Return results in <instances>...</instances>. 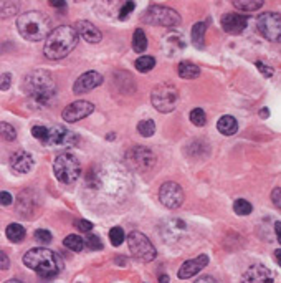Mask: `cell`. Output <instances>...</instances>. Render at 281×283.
Instances as JSON below:
<instances>
[{
  "instance_id": "cell-39",
  "label": "cell",
  "mask_w": 281,
  "mask_h": 283,
  "mask_svg": "<svg viewBox=\"0 0 281 283\" xmlns=\"http://www.w3.org/2000/svg\"><path fill=\"white\" fill-rule=\"evenodd\" d=\"M257 68H258V71H262L266 78L273 76V73H275V70H273L271 66H268V65L263 63V62H257Z\"/></svg>"
},
{
  "instance_id": "cell-11",
  "label": "cell",
  "mask_w": 281,
  "mask_h": 283,
  "mask_svg": "<svg viewBox=\"0 0 281 283\" xmlns=\"http://www.w3.org/2000/svg\"><path fill=\"white\" fill-rule=\"evenodd\" d=\"M78 143V136L68 131L63 126H53L48 127V136L45 144L46 146H74Z\"/></svg>"
},
{
  "instance_id": "cell-25",
  "label": "cell",
  "mask_w": 281,
  "mask_h": 283,
  "mask_svg": "<svg viewBox=\"0 0 281 283\" xmlns=\"http://www.w3.org/2000/svg\"><path fill=\"white\" fill-rule=\"evenodd\" d=\"M234 7L242 12H255V10H260L263 7V2L262 0H255V2H251V0H235L234 2Z\"/></svg>"
},
{
  "instance_id": "cell-21",
  "label": "cell",
  "mask_w": 281,
  "mask_h": 283,
  "mask_svg": "<svg viewBox=\"0 0 281 283\" xmlns=\"http://www.w3.org/2000/svg\"><path fill=\"white\" fill-rule=\"evenodd\" d=\"M177 73H179V76L184 80H194L200 75V68L192 62H181L179 68H177Z\"/></svg>"
},
{
  "instance_id": "cell-29",
  "label": "cell",
  "mask_w": 281,
  "mask_h": 283,
  "mask_svg": "<svg viewBox=\"0 0 281 283\" xmlns=\"http://www.w3.org/2000/svg\"><path fill=\"white\" fill-rule=\"evenodd\" d=\"M234 211L237 215H250L251 211H253V207L248 200H245V199H237L234 202Z\"/></svg>"
},
{
  "instance_id": "cell-5",
  "label": "cell",
  "mask_w": 281,
  "mask_h": 283,
  "mask_svg": "<svg viewBox=\"0 0 281 283\" xmlns=\"http://www.w3.org/2000/svg\"><path fill=\"white\" fill-rule=\"evenodd\" d=\"M53 172L61 184H73L81 176V163L71 152H61L53 163Z\"/></svg>"
},
{
  "instance_id": "cell-35",
  "label": "cell",
  "mask_w": 281,
  "mask_h": 283,
  "mask_svg": "<svg viewBox=\"0 0 281 283\" xmlns=\"http://www.w3.org/2000/svg\"><path fill=\"white\" fill-rule=\"evenodd\" d=\"M32 134H33V138H37L38 141H42V143L45 144L46 136H48V127H45V126H33L32 127Z\"/></svg>"
},
{
  "instance_id": "cell-42",
  "label": "cell",
  "mask_w": 281,
  "mask_h": 283,
  "mask_svg": "<svg viewBox=\"0 0 281 283\" xmlns=\"http://www.w3.org/2000/svg\"><path fill=\"white\" fill-rule=\"evenodd\" d=\"M10 267V259L7 257V253L0 250V270H7Z\"/></svg>"
},
{
  "instance_id": "cell-14",
  "label": "cell",
  "mask_w": 281,
  "mask_h": 283,
  "mask_svg": "<svg viewBox=\"0 0 281 283\" xmlns=\"http://www.w3.org/2000/svg\"><path fill=\"white\" fill-rule=\"evenodd\" d=\"M101 83H103V76L98 71H86L76 80V82H74L73 91L78 94H83V93H88L94 88H98Z\"/></svg>"
},
{
  "instance_id": "cell-34",
  "label": "cell",
  "mask_w": 281,
  "mask_h": 283,
  "mask_svg": "<svg viewBox=\"0 0 281 283\" xmlns=\"http://www.w3.org/2000/svg\"><path fill=\"white\" fill-rule=\"evenodd\" d=\"M85 245L90 248V250H101L103 248V242L98 235H88L85 240Z\"/></svg>"
},
{
  "instance_id": "cell-12",
  "label": "cell",
  "mask_w": 281,
  "mask_h": 283,
  "mask_svg": "<svg viewBox=\"0 0 281 283\" xmlns=\"http://www.w3.org/2000/svg\"><path fill=\"white\" fill-rule=\"evenodd\" d=\"M94 111V105L90 103V101H74V103L68 105L63 111V119L68 121V123H76L80 119H85L86 116Z\"/></svg>"
},
{
  "instance_id": "cell-30",
  "label": "cell",
  "mask_w": 281,
  "mask_h": 283,
  "mask_svg": "<svg viewBox=\"0 0 281 283\" xmlns=\"http://www.w3.org/2000/svg\"><path fill=\"white\" fill-rule=\"evenodd\" d=\"M190 121L195 126H200V127L207 124V116H205V111L202 108H195V110L190 111Z\"/></svg>"
},
{
  "instance_id": "cell-44",
  "label": "cell",
  "mask_w": 281,
  "mask_h": 283,
  "mask_svg": "<svg viewBox=\"0 0 281 283\" xmlns=\"http://www.w3.org/2000/svg\"><path fill=\"white\" fill-rule=\"evenodd\" d=\"M194 283H218L215 278H212V277H200V278H197Z\"/></svg>"
},
{
  "instance_id": "cell-22",
  "label": "cell",
  "mask_w": 281,
  "mask_h": 283,
  "mask_svg": "<svg viewBox=\"0 0 281 283\" xmlns=\"http://www.w3.org/2000/svg\"><path fill=\"white\" fill-rule=\"evenodd\" d=\"M205 32H207V25L203 22H198L192 29V42L197 48H203L205 46Z\"/></svg>"
},
{
  "instance_id": "cell-26",
  "label": "cell",
  "mask_w": 281,
  "mask_h": 283,
  "mask_svg": "<svg viewBox=\"0 0 281 283\" xmlns=\"http://www.w3.org/2000/svg\"><path fill=\"white\" fill-rule=\"evenodd\" d=\"M134 66H136V70H138V71L147 73V71H150L156 66V58L150 57V55H142V57H139L138 60H136Z\"/></svg>"
},
{
  "instance_id": "cell-2",
  "label": "cell",
  "mask_w": 281,
  "mask_h": 283,
  "mask_svg": "<svg viewBox=\"0 0 281 283\" xmlns=\"http://www.w3.org/2000/svg\"><path fill=\"white\" fill-rule=\"evenodd\" d=\"M76 45L78 33L70 25H61L50 32V35L45 38L43 53L48 60H61L70 55L76 48Z\"/></svg>"
},
{
  "instance_id": "cell-4",
  "label": "cell",
  "mask_w": 281,
  "mask_h": 283,
  "mask_svg": "<svg viewBox=\"0 0 281 283\" xmlns=\"http://www.w3.org/2000/svg\"><path fill=\"white\" fill-rule=\"evenodd\" d=\"M23 264L29 267L30 270H35L38 275H42V277H46V278L58 275L61 272V268H63V264H61V260L58 259V255L43 247L32 248V250L27 252L23 255Z\"/></svg>"
},
{
  "instance_id": "cell-43",
  "label": "cell",
  "mask_w": 281,
  "mask_h": 283,
  "mask_svg": "<svg viewBox=\"0 0 281 283\" xmlns=\"http://www.w3.org/2000/svg\"><path fill=\"white\" fill-rule=\"evenodd\" d=\"M279 194H281V189H279V187H276L275 191L271 192V200L275 202L276 209H279V207H281V200H279V199H281V195H279Z\"/></svg>"
},
{
  "instance_id": "cell-3",
  "label": "cell",
  "mask_w": 281,
  "mask_h": 283,
  "mask_svg": "<svg viewBox=\"0 0 281 283\" xmlns=\"http://www.w3.org/2000/svg\"><path fill=\"white\" fill-rule=\"evenodd\" d=\"M18 33L29 42H40L45 40L52 32V22L43 12L32 10L25 12L17 18Z\"/></svg>"
},
{
  "instance_id": "cell-24",
  "label": "cell",
  "mask_w": 281,
  "mask_h": 283,
  "mask_svg": "<svg viewBox=\"0 0 281 283\" xmlns=\"http://www.w3.org/2000/svg\"><path fill=\"white\" fill-rule=\"evenodd\" d=\"M147 48V37L142 29H138L133 35V50L136 53H144Z\"/></svg>"
},
{
  "instance_id": "cell-1",
  "label": "cell",
  "mask_w": 281,
  "mask_h": 283,
  "mask_svg": "<svg viewBox=\"0 0 281 283\" xmlns=\"http://www.w3.org/2000/svg\"><path fill=\"white\" fill-rule=\"evenodd\" d=\"M23 90L33 105L45 106V105H50V101L55 98L57 85H55L52 73H48L45 70H35L25 76Z\"/></svg>"
},
{
  "instance_id": "cell-48",
  "label": "cell",
  "mask_w": 281,
  "mask_h": 283,
  "mask_svg": "<svg viewBox=\"0 0 281 283\" xmlns=\"http://www.w3.org/2000/svg\"><path fill=\"white\" fill-rule=\"evenodd\" d=\"M279 252H281L279 248H278V250L275 252V257H276V264H278V265H279Z\"/></svg>"
},
{
  "instance_id": "cell-38",
  "label": "cell",
  "mask_w": 281,
  "mask_h": 283,
  "mask_svg": "<svg viewBox=\"0 0 281 283\" xmlns=\"http://www.w3.org/2000/svg\"><path fill=\"white\" fill-rule=\"evenodd\" d=\"M12 86V75L10 73H4V75H0V90L7 91Z\"/></svg>"
},
{
  "instance_id": "cell-17",
  "label": "cell",
  "mask_w": 281,
  "mask_h": 283,
  "mask_svg": "<svg viewBox=\"0 0 281 283\" xmlns=\"http://www.w3.org/2000/svg\"><path fill=\"white\" fill-rule=\"evenodd\" d=\"M246 23H248V17L243 15V13H227L222 18V27L223 30L230 33V35H238L246 29Z\"/></svg>"
},
{
  "instance_id": "cell-18",
  "label": "cell",
  "mask_w": 281,
  "mask_h": 283,
  "mask_svg": "<svg viewBox=\"0 0 281 283\" xmlns=\"http://www.w3.org/2000/svg\"><path fill=\"white\" fill-rule=\"evenodd\" d=\"M10 167L17 174H27L32 171L33 167V158L30 152L27 151H17L10 158Z\"/></svg>"
},
{
  "instance_id": "cell-20",
  "label": "cell",
  "mask_w": 281,
  "mask_h": 283,
  "mask_svg": "<svg viewBox=\"0 0 281 283\" xmlns=\"http://www.w3.org/2000/svg\"><path fill=\"white\" fill-rule=\"evenodd\" d=\"M217 130L220 131L223 136H234L238 131V123L234 116H230V114H225L220 119H218L217 123Z\"/></svg>"
},
{
  "instance_id": "cell-28",
  "label": "cell",
  "mask_w": 281,
  "mask_h": 283,
  "mask_svg": "<svg viewBox=\"0 0 281 283\" xmlns=\"http://www.w3.org/2000/svg\"><path fill=\"white\" fill-rule=\"evenodd\" d=\"M138 131H139L141 136L150 138L156 133V123L152 119H142L141 123L138 124Z\"/></svg>"
},
{
  "instance_id": "cell-40",
  "label": "cell",
  "mask_w": 281,
  "mask_h": 283,
  "mask_svg": "<svg viewBox=\"0 0 281 283\" xmlns=\"http://www.w3.org/2000/svg\"><path fill=\"white\" fill-rule=\"evenodd\" d=\"M13 202V197L10 192H0V205H10Z\"/></svg>"
},
{
  "instance_id": "cell-49",
  "label": "cell",
  "mask_w": 281,
  "mask_h": 283,
  "mask_svg": "<svg viewBox=\"0 0 281 283\" xmlns=\"http://www.w3.org/2000/svg\"><path fill=\"white\" fill-rule=\"evenodd\" d=\"M262 116H263V118L268 116V110H263V111H262Z\"/></svg>"
},
{
  "instance_id": "cell-46",
  "label": "cell",
  "mask_w": 281,
  "mask_h": 283,
  "mask_svg": "<svg viewBox=\"0 0 281 283\" xmlns=\"http://www.w3.org/2000/svg\"><path fill=\"white\" fill-rule=\"evenodd\" d=\"M275 234H276V239L279 240V222H275Z\"/></svg>"
},
{
  "instance_id": "cell-8",
  "label": "cell",
  "mask_w": 281,
  "mask_h": 283,
  "mask_svg": "<svg viewBox=\"0 0 281 283\" xmlns=\"http://www.w3.org/2000/svg\"><path fill=\"white\" fill-rule=\"evenodd\" d=\"M127 245H129V250L133 253V257L139 262H144V264L152 262L157 255L152 242L138 230H134L127 235Z\"/></svg>"
},
{
  "instance_id": "cell-23",
  "label": "cell",
  "mask_w": 281,
  "mask_h": 283,
  "mask_svg": "<svg viewBox=\"0 0 281 283\" xmlns=\"http://www.w3.org/2000/svg\"><path fill=\"white\" fill-rule=\"evenodd\" d=\"M5 235L10 242H13V244H18V242H22L25 239V228L20 224H10L7 227Z\"/></svg>"
},
{
  "instance_id": "cell-45",
  "label": "cell",
  "mask_w": 281,
  "mask_h": 283,
  "mask_svg": "<svg viewBox=\"0 0 281 283\" xmlns=\"http://www.w3.org/2000/svg\"><path fill=\"white\" fill-rule=\"evenodd\" d=\"M159 283H169V275H161Z\"/></svg>"
},
{
  "instance_id": "cell-27",
  "label": "cell",
  "mask_w": 281,
  "mask_h": 283,
  "mask_svg": "<svg viewBox=\"0 0 281 283\" xmlns=\"http://www.w3.org/2000/svg\"><path fill=\"white\" fill-rule=\"evenodd\" d=\"M63 244L66 248H70L73 252H81L85 248V239L80 237V235H68Z\"/></svg>"
},
{
  "instance_id": "cell-13",
  "label": "cell",
  "mask_w": 281,
  "mask_h": 283,
  "mask_svg": "<svg viewBox=\"0 0 281 283\" xmlns=\"http://www.w3.org/2000/svg\"><path fill=\"white\" fill-rule=\"evenodd\" d=\"M242 283H273V273L265 265H251L243 273Z\"/></svg>"
},
{
  "instance_id": "cell-6",
  "label": "cell",
  "mask_w": 281,
  "mask_h": 283,
  "mask_svg": "<svg viewBox=\"0 0 281 283\" xmlns=\"http://www.w3.org/2000/svg\"><path fill=\"white\" fill-rule=\"evenodd\" d=\"M179 90L174 85L162 83L157 85L150 93V101L159 113H170L175 110L177 103H179Z\"/></svg>"
},
{
  "instance_id": "cell-16",
  "label": "cell",
  "mask_w": 281,
  "mask_h": 283,
  "mask_svg": "<svg viewBox=\"0 0 281 283\" xmlns=\"http://www.w3.org/2000/svg\"><path fill=\"white\" fill-rule=\"evenodd\" d=\"M207 264H209L207 255H198L197 259H190L187 262H184L182 267L179 268V272H177V275H179V278H182V280L192 278L194 275L203 270V268L207 267Z\"/></svg>"
},
{
  "instance_id": "cell-37",
  "label": "cell",
  "mask_w": 281,
  "mask_h": 283,
  "mask_svg": "<svg viewBox=\"0 0 281 283\" xmlns=\"http://www.w3.org/2000/svg\"><path fill=\"white\" fill-rule=\"evenodd\" d=\"M35 239L40 242V244H50L52 242V234L48 230H43V228H38L35 232Z\"/></svg>"
},
{
  "instance_id": "cell-31",
  "label": "cell",
  "mask_w": 281,
  "mask_h": 283,
  "mask_svg": "<svg viewBox=\"0 0 281 283\" xmlns=\"http://www.w3.org/2000/svg\"><path fill=\"white\" fill-rule=\"evenodd\" d=\"M18 12V5L13 2H0V18H7L15 15Z\"/></svg>"
},
{
  "instance_id": "cell-32",
  "label": "cell",
  "mask_w": 281,
  "mask_h": 283,
  "mask_svg": "<svg viewBox=\"0 0 281 283\" xmlns=\"http://www.w3.org/2000/svg\"><path fill=\"white\" fill-rule=\"evenodd\" d=\"M124 239H126V235L121 227H113L111 230H109V240H111V244L114 247H119L122 242H124Z\"/></svg>"
},
{
  "instance_id": "cell-15",
  "label": "cell",
  "mask_w": 281,
  "mask_h": 283,
  "mask_svg": "<svg viewBox=\"0 0 281 283\" xmlns=\"http://www.w3.org/2000/svg\"><path fill=\"white\" fill-rule=\"evenodd\" d=\"M129 161L138 167L141 171H146L150 169V167L154 166L156 163V156L146 147H133L131 151H129Z\"/></svg>"
},
{
  "instance_id": "cell-9",
  "label": "cell",
  "mask_w": 281,
  "mask_h": 283,
  "mask_svg": "<svg viewBox=\"0 0 281 283\" xmlns=\"http://www.w3.org/2000/svg\"><path fill=\"white\" fill-rule=\"evenodd\" d=\"M257 25H258V32L266 40H270V42H278L279 40V33H281L279 13H275V12L262 13L257 20Z\"/></svg>"
},
{
  "instance_id": "cell-19",
  "label": "cell",
  "mask_w": 281,
  "mask_h": 283,
  "mask_svg": "<svg viewBox=\"0 0 281 283\" xmlns=\"http://www.w3.org/2000/svg\"><path fill=\"white\" fill-rule=\"evenodd\" d=\"M74 32L80 33L81 38L86 40V42H90V43H98L103 38L98 27H94L91 22H88V20H80L76 27H74Z\"/></svg>"
},
{
  "instance_id": "cell-50",
  "label": "cell",
  "mask_w": 281,
  "mask_h": 283,
  "mask_svg": "<svg viewBox=\"0 0 281 283\" xmlns=\"http://www.w3.org/2000/svg\"><path fill=\"white\" fill-rule=\"evenodd\" d=\"M5 283H23V281H20V280H9V281H5Z\"/></svg>"
},
{
  "instance_id": "cell-36",
  "label": "cell",
  "mask_w": 281,
  "mask_h": 283,
  "mask_svg": "<svg viewBox=\"0 0 281 283\" xmlns=\"http://www.w3.org/2000/svg\"><path fill=\"white\" fill-rule=\"evenodd\" d=\"M134 9H136V4L134 2H126L124 5L121 7V10H119V18L121 20H126L133 13Z\"/></svg>"
},
{
  "instance_id": "cell-41",
  "label": "cell",
  "mask_w": 281,
  "mask_h": 283,
  "mask_svg": "<svg viewBox=\"0 0 281 283\" xmlns=\"http://www.w3.org/2000/svg\"><path fill=\"white\" fill-rule=\"evenodd\" d=\"M76 227L80 228L81 232H90L91 228H93V224L90 220H78L76 222Z\"/></svg>"
},
{
  "instance_id": "cell-10",
  "label": "cell",
  "mask_w": 281,
  "mask_h": 283,
  "mask_svg": "<svg viewBox=\"0 0 281 283\" xmlns=\"http://www.w3.org/2000/svg\"><path fill=\"white\" fill-rule=\"evenodd\" d=\"M159 199L167 209H179L184 204V191L177 183H164L159 189Z\"/></svg>"
},
{
  "instance_id": "cell-33",
  "label": "cell",
  "mask_w": 281,
  "mask_h": 283,
  "mask_svg": "<svg viewBox=\"0 0 281 283\" xmlns=\"http://www.w3.org/2000/svg\"><path fill=\"white\" fill-rule=\"evenodd\" d=\"M0 136L5 141H13L17 138V131H15V127L9 123H0Z\"/></svg>"
},
{
  "instance_id": "cell-7",
  "label": "cell",
  "mask_w": 281,
  "mask_h": 283,
  "mask_svg": "<svg viewBox=\"0 0 281 283\" xmlns=\"http://www.w3.org/2000/svg\"><path fill=\"white\" fill-rule=\"evenodd\" d=\"M142 20L149 25H159V27H166V29H175L182 22L179 13L164 5L149 7L146 13H144Z\"/></svg>"
},
{
  "instance_id": "cell-47",
  "label": "cell",
  "mask_w": 281,
  "mask_h": 283,
  "mask_svg": "<svg viewBox=\"0 0 281 283\" xmlns=\"http://www.w3.org/2000/svg\"><path fill=\"white\" fill-rule=\"evenodd\" d=\"M53 7H58V9H63L65 7V2H52Z\"/></svg>"
}]
</instances>
